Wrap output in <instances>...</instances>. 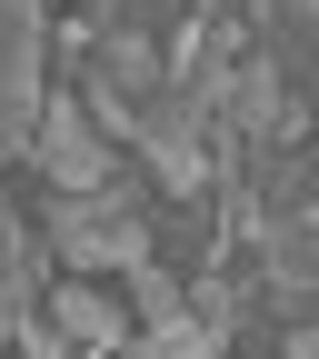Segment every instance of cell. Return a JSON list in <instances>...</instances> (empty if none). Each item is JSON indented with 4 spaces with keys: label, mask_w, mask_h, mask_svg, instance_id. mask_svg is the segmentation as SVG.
<instances>
[{
    "label": "cell",
    "mask_w": 319,
    "mask_h": 359,
    "mask_svg": "<svg viewBox=\"0 0 319 359\" xmlns=\"http://www.w3.org/2000/svg\"><path fill=\"white\" fill-rule=\"evenodd\" d=\"M40 210V230H50V250H60V269L70 280H100V269H140V259H160V200H150V180H110V190H50V200H30Z\"/></svg>",
    "instance_id": "cell-1"
},
{
    "label": "cell",
    "mask_w": 319,
    "mask_h": 359,
    "mask_svg": "<svg viewBox=\"0 0 319 359\" xmlns=\"http://www.w3.org/2000/svg\"><path fill=\"white\" fill-rule=\"evenodd\" d=\"M60 20H50V0H11L0 11V160L11 170H30V140H40V110H50V80H40V60L60 50L50 40Z\"/></svg>",
    "instance_id": "cell-2"
},
{
    "label": "cell",
    "mask_w": 319,
    "mask_h": 359,
    "mask_svg": "<svg viewBox=\"0 0 319 359\" xmlns=\"http://www.w3.org/2000/svg\"><path fill=\"white\" fill-rule=\"evenodd\" d=\"M20 180H50V190H110V180H120V140L90 120L80 80L50 90V110H40V140H30V170H20Z\"/></svg>",
    "instance_id": "cell-3"
},
{
    "label": "cell",
    "mask_w": 319,
    "mask_h": 359,
    "mask_svg": "<svg viewBox=\"0 0 319 359\" xmlns=\"http://www.w3.org/2000/svg\"><path fill=\"white\" fill-rule=\"evenodd\" d=\"M240 259L259 269V290H269V309H280V320H319V210L269 219Z\"/></svg>",
    "instance_id": "cell-4"
},
{
    "label": "cell",
    "mask_w": 319,
    "mask_h": 359,
    "mask_svg": "<svg viewBox=\"0 0 319 359\" xmlns=\"http://www.w3.org/2000/svg\"><path fill=\"white\" fill-rule=\"evenodd\" d=\"M50 330H60L70 349H90V359H120L130 339H140V309H130V299H110V290H90V280H70V269H60V290H50Z\"/></svg>",
    "instance_id": "cell-5"
},
{
    "label": "cell",
    "mask_w": 319,
    "mask_h": 359,
    "mask_svg": "<svg viewBox=\"0 0 319 359\" xmlns=\"http://www.w3.org/2000/svg\"><path fill=\"white\" fill-rule=\"evenodd\" d=\"M250 30L299 90H319V0H250Z\"/></svg>",
    "instance_id": "cell-6"
},
{
    "label": "cell",
    "mask_w": 319,
    "mask_h": 359,
    "mask_svg": "<svg viewBox=\"0 0 319 359\" xmlns=\"http://www.w3.org/2000/svg\"><path fill=\"white\" fill-rule=\"evenodd\" d=\"M120 359H230V339H219L200 309H170V320H140V339Z\"/></svg>",
    "instance_id": "cell-7"
},
{
    "label": "cell",
    "mask_w": 319,
    "mask_h": 359,
    "mask_svg": "<svg viewBox=\"0 0 319 359\" xmlns=\"http://www.w3.org/2000/svg\"><path fill=\"white\" fill-rule=\"evenodd\" d=\"M280 359H319V320H290L280 330Z\"/></svg>",
    "instance_id": "cell-8"
},
{
    "label": "cell",
    "mask_w": 319,
    "mask_h": 359,
    "mask_svg": "<svg viewBox=\"0 0 319 359\" xmlns=\"http://www.w3.org/2000/svg\"><path fill=\"white\" fill-rule=\"evenodd\" d=\"M70 11H90V20H110V11H120V0H70Z\"/></svg>",
    "instance_id": "cell-9"
},
{
    "label": "cell",
    "mask_w": 319,
    "mask_h": 359,
    "mask_svg": "<svg viewBox=\"0 0 319 359\" xmlns=\"http://www.w3.org/2000/svg\"><path fill=\"white\" fill-rule=\"evenodd\" d=\"M210 11H230V0H210Z\"/></svg>",
    "instance_id": "cell-10"
},
{
    "label": "cell",
    "mask_w": 319,
    "mask_h": 359,
    "mask_svg": "<svg viewBox=\"0 0 319 359\" xmlns=\"http://www.w3.org/2000/svg\"><path fill=\"white\" fill-rule=\"evenodd\" d=\"M309 160H319V140H309Z\"/></svg>",
    "instance_id": "cell-11"
},
{
    "label": "cell",
    "mask_w": 319,
    "mask_h": 359,
    "mask_svg": "<svg viewBox=\"0 0 319 359\" xmlns=\"http://www.w3.org/2000/svg\"><path fill=\"white\" fill-rule=\"evenodd\" d=\"M309 100H319V90H309Z\"/></svg>",
    "instance_id": "cell-12"
}]
</instances>
